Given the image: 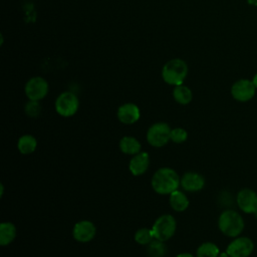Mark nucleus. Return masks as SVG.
Here are the masks:
<instances>
[{
  "mask_svg": "<svg viewBox=\"0 0 257 257\" xmlns=\"http://www.w3.org/2000/svg\"><path fill=\"white\" fill-rule=\"evenodd\" d=\"M153 190L160 195H170L178 190L181 185V178L171 168L164 167L155 172L151 182Z\"/></svg>",
  "mask_w": 257,
  "mask_h": 257,
  "instance_id": "1",
  "label": "nucleus"
},
{
  "mask_svg": "<svg viewBox=\"0 0 257 257\" xmlns=\"http://www.w3.org/2000/svg\"><path fill=\"white\" fill-rule=\"evenodd\" d=\"M245 227L243 217L234 210L223 211L218 218V228L227 237L240 236Z\"/></svg>",
  "mask_w": 257,
  "mask_h": 257,
  "instance_id": "2",
  "label": "nucleus"
},
{
  "mask_svg": "<svg viewBox=\"0 0 257 257\" xmlns=\"http://www.w3.org/2000/svg\"><path fill=\"white\" fill-rule=\"evenodd\" d=\"M188 74V65L181 58H173L165 63L162 69L164 81L170 85H181Z\"/></svg>",
  "mask_w": 257,
  "mask_h": 257,
  "instance_id": "3",
  "label": "nucleus"
},
{
  "mask_svg": "<svg viewBox=\"0 0 257 257\" xmlns=\"http://www.w3.org/2000/svg\"><path fill=\"white\" fill-rule=\"evenodd\" d=\"M176 228L177 222L174 216L170 214H164L155 221L151 229L155 239L165 242L174 236Z\"/></svg>",
  "mask_w": 257,
  "mask_h": 257,
  "instance_id": "4",
  "label": "nucleus"
},
{
  "mask_svg": "<svg viewBox=\"0 0 257 257\" xmlns=\"http://www.w3.org/2000/svg\"><path fill=\"white\" fill-rule=\"evenodd\" d=\"M54 106L59 115L69 117L76 113L79 106V100L75 93L71 91H63L56 97Z\"/></svg>",
  "mask_w": 257,
  "mask_h": 257,
  "instance_id": "5",
  "label": "nucleus"
},
{
  "mask_svg": "<svg viewBox=\"0 0 257 257\" xmlns=\"http://www.w3.org/2000/svg\"><path fill=\"white\" fill-rule=\"evenodd\" d=\"M171 131L172 128L167 122H156L149 127L147 132V141L155 148L164 147L171 141Z\"/></svg>",
  "mask_w": 257,
  "mask_h": 257,
  "instance_id": "6",
  "label": "nucleus"
},
{
  "mask_svg": "<svg viewBox=\"0 0 257 257\" xmlns=\"http://www.w3.org/2000/svg\"><path fill=\"white\" fill-rule=\"evenodd\" d=\"M256 87L252 82V79L241 78L236 80L231 86V95L232 97L239 102H246L251 100L255 93Z\"/></svg>",
  "mask_w": 257,
  "mask_h": 257,
  "instance_id": "7",
  "label": "nucleus"
},
{
  "mask_svg": "<svg viewBox=\"0 0 257 257\" xmlns=\"http://www.w3.org/2000/svg\"><path fill=\"white\" fill-rule=\"evenodd\" d=\"M49 90V85L46 79L41 76H34L27 80L24 91L29 100L39 101L43 99Z\"/></svg>",
  "mask_w": 257,
  "mask_h": 257,
  "instance_id": "8",
  "label": "nucleus"
},
{
  "mask_svg": "<svg viewBox=\"0 0 257 257\" xmlns=\"http://www.w3.org/2000/svg\"><path fill=\"white\" fill-rule=\"evenodd\" d=\"M254 250V242L246 236L234 238L227 246L226 252L230 257H249Z\"/></svg>",
  "mask_w": 257,
  "mask_h": 257,
  "instance_id": "9",
  "label": "nucleus"
},
{
  "mask_svg": "<svg viewBox=\"0 0 257 257\" xmlns=\"http://www.w3.org/2000/svg\"><path fill=\"white\" fill-rule=\"evenodd\" d=\"M239 209L246 214L257 213V194L252 189L243 188L237 193L236 197Z\"/></svg>",
  "mask_w": 257,
  "mask_h": 257,
  "instance_id": "10",
  "label": "nucleus"
},
{
  "mask_svg": "<svg viewBox=\"0 0 257 257\" xmlns=\"http://www.w3.org/2000/svg\"><path fill=\"white\" fill-rule=\"evenodd\" d=\"M96 234L95 225L88 220H82L74 224L72 229L73 238L81 243L89 242Z\"/></svg>",
  "mask_w": 257,
  "mask_h": 257,
  "instance_id": "11",
  "label": "nucleus"
},
{
  "mask_svg": "<svg viewBox=\"0 0 257 257\" xmlns=\"http://www.w3.org/2000/svg\"><path fill=\"white\" fill-rule=\"evenodd\" d=\"M117 119L123 124H133L137 122L141 116L140 108L137 104L126 102L121 104L116 111Z\"/></svg>",
  "mask_w": 257,
  "mask_h": 257,
  "instance_id": "12",
  "label": "nucleus"
},
{
  "mask_svg": "<svg viewBox=\"0 0 257 257\" xmlns=\"http://www.w3.org/2000/svg\"><path fill=\"white\" fill-rule=\"evenodd\" d=\"M205 186L204 177L196 172H187L181 178V187L187 192L201 191Z\"/></svg>",
  "mask_w": 257,
  "mask_h": 257,
  "instance_id": "13",
  "label": "nucleus"
},
{
  "mask_svg": "<svg viewBox=\"0 0 257 257\" xmlns=\"http://www.w3.org/2000/svg\"><path fill=\"white\" fill-rule=\"evenodd\" d=\"M150 166V156L146 152H140L137 155H134L128 163L130 172L136 176L144 175Z\"/></svg>",
  "mask_w": 257,
  "mask_h": 257,
  "instance_id": "14",
  "label": "nucleus"
},
{
  "mask_svg": "<svg viewBox=\"0 0 257 257\" xmlns=\"http://www.w3.org/2000/svg\"><path fill=\"white\" fill-rule=\"evenodd\" d=\"M169 203L171 208L176 212H183L189 207V199L186 194L180 190H176L170 194Z\"/></svg>",
  "mask_w": 257,
  "mask_h": 257,
  "instance_id": "15",
  "label": "nucleus"
},
{
  "mask_svg": "<svg viewBox=\"0 0 257 257\" xmlns=\"http://www.w3.org/2000/svg\"><path fill=\"white\" fill-rule=\"evenodd\" d=\"M119 150L125 154V155H137L141 152L142 149V145L141 143L134 137H123L120 139L119 144H118Z\"/></svg>",
  "mask_w": 257,
  "mask_h": 257,
  "instance_id": "16",
  "label": "nucleus"
},
{
  "mask_svg": "<svg viewBox=\"0 0 257 257\" xmlns=\"http://www.w3.org/2000/svg\"><path fill=\"white\" fill-rule=\"evenodd\" d=\"M16 237V227L11 222H2L0 224V244L7 246Z\"/></svg>",
  "mask_w": 257,
  "mask_h": 257,
  "instance_id": "17",
  "label": "nucleus"
},
{
  "mask_svg": "<svg viewBox=\"0 0 257 257\" xmlns=\"http://www.w3.org/2000/svg\"><path fill=\"white\" fill-rule=\"evenodd\" d=\"M37 147L36 139L31 135H24L17 142V149L22 155L32 154Z\"/></svg>",
  "mask_w": 257,
  "mask_h": 257,
  "instance_id": "18",
  "label": "nucleus"
},
{
  "mask_svg": "<svg viewBox=\"0 0 257 257\" xmlns=\"http://www.w3.org/2000/svg\"><path fill=\"white\" fill-rule=\"evenodd\" d=\"M174 99L180 104H188L193 99L192 90L186 85H177L173 90Z\"/></svg>",
  "mask_w": 257,
  "mask_h": 257,
  "instance_id": "19",
  "label": "nucleus"
},
{
  "mask_svg": "<svg viewBox=\"0 0 257 257\" xmlns=\"http://www.w3.org/2000/svg\"><path fill=\"white\" fill-rule=\"evenodd\" d=\"M167 252V247L164 241L154 239L147 245L148 257H164Z\"/></svg>",
  "mask_w": 257,
  "mask_h": 257,
  "instance_id": "20",
  "label": "nucleus"
},
{
  "mask_svg": "<svg viewBox=\"0 0 257 257\" xmlns=\"http://www.w3.org/2000/svg\"><path fill=\"white\" fill-rule=\"evenodd\" d=\"M220 250L218 246L213 242H204L198 248L196 255L197 257H218Z\"/></svg>",
  "mask_w": 257,
  "mask_h": 257,
  "instance_id": "21",
  "label": "nucleus"
},
{
  "mask_svg": "<svg viewBox=\"0 0 257 257\" xmlns=\"http://www.w3.org/2000/svg\"><path fill=\"white\" fill-rule=\"evenodd\" d=\"M135 241L140 245H148L155 238L152 232V229L141 228L135 233Z\"/></svg>",
  "mask_w": 257,
  "mask_h": 257,
  "instance_id": "22",
  "label": "nucleus"
},
{
  "mask_svg": "<svg viewBox=\"0 0 257 257\" xmlns=\"http://www.w3.org/2000/svg\"><path fill=\"white\" fill-rule=\"evenodd\" d=\"M187 138H188V133L186 130L182 127H175L171 131L170 139L175 144H182L187 141Z\"/></svg>",
  "mask_w": 257,
  "mask_h": 257,
  "instance_id": "23",
  "label": "nucleus"
},
{
  "mask_svg": "<svg viewBox=\"0 0 257 257\" xmlns=\"http://www.w3.org/2000/svg\"><path fill=\"white\" fill-rule=\"evenodd\" d=\"M25 113L30 117H37L41 111V106L36 100H29L24 106Z\"/></svg>",
  "mask_w": 257,
  "mask_h": 257,
  "instance_id": "24",
  "label": "nucleus"
},
{
  "mask_svg": "<svg viewBox=\"0 0 257 257\" xmlns=\"http://www.w3.org/2000/svg\"><path fill=\"white\" fill-rule=\"evenodd\" d=\"M176 257H195L193 254L188 253V252H184V253H180L178 254Z\"/></svg>",
  "mask_w": 257,
  "mask_h": 257,
  "instance_id": "25",
  "label": "nucleus"
},
{
  "mask_svg": "<svg viewBox=\"0 0 257 257\" xmlns=\"http://www.w3.org/2000/svg\"><path fill=\"white\" fill-rule=\"evenodd\" d=\"M247 3L251 6H254V7H257V0H246Z\"/></svg>",
  "mask_w": 257,
  "mask_h": 257,
  "instance_id": "26",
  "label": "nucleus"
},
{
  "mask_svg": "<svg viewBox=\"0 0 257 257\" xmlns=\"http://www.w3.org/2000/svg\"><path fill=\"white\" fill-rule=\"evenodd\" d=\"M252 82L254 83L255 87L257 88V73H255V74H254V76H253V78H252Z\"/></svg>",
  "mask_w": 257,
  "mask_h": 257,
  "instance_id": "27",
  "label": "nucleus"
},
{
  "mask_svg": "<svg viewBox=\"0 0 257 257\" xmlns=\"http://www.w3.org/2000/svg\"><path fill=\"white\" fill-rule=\"evenodd\" d=\"M218 257H230V256H229L228 253L225 251V252H220V254H219Z\"/></svg>",
  "mask_w": 257,
  "mask_h": 257,
  "instance_id": "28",
  "label": "nucleus"
},
{
  "mask_svg": "<svg viewBox=\"0 0 257 257\" xmlns=\"http://www.w3.org/2000/svg\"><path fill=\"white\" fill-rule=\"evenodd\" d=\"M0 191H1V193H0V196L2 197V196H3V192H4V187H3V184H1V185H0Z\"/></svg>",
  "mask_w": 257,
  "mask_h": 257,
  "instance_id": "29",
  "label": "nucleus"
}]
</instances>
